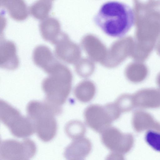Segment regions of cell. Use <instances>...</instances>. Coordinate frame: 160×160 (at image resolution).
I'll list each match as a JSON object with an SVG mask.
<instances>
[{
  "instance_id": "obj_8",
  "label": "cell",
  "mask_w": 160,
  "mask_h": 160,
  "mask_svg": "<svg viewBox=\"0 0 160 160\" xmlns=\"http://www.w3.org/2000/svg\"><path fill=\"white\" fill-rule=\"evenodd\" d=\"M92 148L90 141L85 138L73 140L65 149L64 155L69 160H83L90 153Z\"/></svg>"
},
{
  "instance_id": "obj_6",
  "label": "cell",
  "mask_w": 160,
  "mask_h": 160,
  "mask_svg": "<svg viewBox=\"0 0 160 160\" xmlns=\"http://www.w3.org/2000/svg\"><path fill=\"white\" fill-rule=\"evenodd\" d=\"M36 151L35 143L29 139L21 142L14 140H3L0 143V159H28L34 155Z\"/></svg>"
},
{
  "instance_id": "obj_3",
  "label": "cell",
  "mask_w": 160,
  "mask_h": 160,
  "mask_svg": "<svg viewBox=\"0 0 160 160\" xmlns=\"http://www.w3.org/2000/svg\"><path fill=\"white\" fill-rule=\"evenodd\" d=\"M66 70L58 63L43 80L42 88L46 95L44 101L60 106L66 102L70 92V87L66 82Z\"/></svg>"
},
{
  "instance_id": "obj_12",
  "label": "cell",
  "mask_w": 160,
  "mask_h": 160,
  "mask_svg": "<svg viewBox=\"0 0 160 160\" xmlns=\"http://www.w3.org/2000/svg\"><path fill=\"white\" fill-rule=\"evenodd\" d=\"M0 5L16 21H22L28 16L27 7L24 0H0Z\"/></svg>"
},
{
  "instance_id": "obj_7",
  "label": "cell",
  "mask_w": 160,
  "mask_h": 160,
  "mask_svg": "<svg viewBox=\"0 0 160 160\" xmlns=\"http://www.w3.org/2000/svg\"><path fill=\"white\" fill-rule=\"evenodd\" d=\"M101 133L102 143L112 152L122 155L129 149L131 142L130 136L122 133L117 128L109 126Z\"/></svg>"
},
{
  "instance_id": "obj_1",
  "label": "cell",
  "mask_w": 160,
  "mask_h": 160,
  "mask_svg": "<svg viewBox=\"0 0 160 160\" xmlns=\"http://www.w3.org/2000/svg\"><path fill=\"white\" fill-rule=\"evenodd\" d=\"M96 24L106 34L114 38L124 36L133 25L134 12L128 4L117 1L103 3L95 16Z\"/></svg>"
},
{
  "instance_id": "obj_10",
  "label": "cell",
  "mask_w": 160,
  "mask_h": 160,
  "mask_svg": "<svg viewBox=\"0 0 160 160\" xmlns=\"http://www.w3.org/2000/svg\"><path fill=\"white\" fill-rule=\"evenodd\" d=\"M33 58L35 64L47 73L58 62L50 49L43 45L36 48L33 52Z\"/></svg>"
},
{
  "instance_id": "obj_13",
  "label": "cell",
  "mask_w": 160,
  "mask_h": 160,
  "mask_svg": "<svg viewBox=\"0 0 160 160\" xmlns=\"http://www.w3.org/2000/svg\"><path fill=\"white\" fill-rule=\"evenodd\" d=\"M52 7V1L49 0H38L31 6L29 10L34 18L42 20L47 18Z\"/></svg>"
},
{
  "instance_id": "obj_17",
  "label": "cell",
  "mask_w": 160,
  "mask_h": 160,
  "mask_svg": "<svg viewBox=\"0 0 160 160\" xmlns=\"http://www.w3.org/2000/svg\"><path fill=\"white\" fill-rule=\"evenodd\" d=\"M50 0V1L52 2V1H53L54 0Z\"/></svg>"
},
{
  "instance_id": "obj_2",
  "label": "cell",
  "mask_w": 160,
  "mask_h": 160,
  "mask_svg": "<svg viewBox=\"0 0 160 160\" xmlns=\"http://www.w3.org/2000/svg\"><path fill=\"white\" fill-rule=\"evenodd\" d=\"M26 110L38 137L45 142L53 139L57 130L55 116L62 112L61 107L45 101H33L28 104Z\"/></svg>"
},
{
  "instance_id": "obj_9",
  "label": "cell",
  "mask_w": 160,
  "mask_h": 160,
  "mask_svg": "<svg viewBox=\"0 0 160 160\" xmlns=\"http://www.w3.org/2000/svg\"><path fill=\"white\" fill-rule=\"evenodd\" d=\"M0 52V67L9 70L17 68L19 60L14 44L12 42L3 40L1 42Z\"/></svg>"
},
{
  "instance_id": "obj_11",
  "label": "cell",
  "mask_w": 160,
  "mask_h": 160,
  "mask_svg": "<svg viewBox=\"0 0 160 160\" xmlns=\"http://www.w3.org/2000/svg\"><path fill=\"white\" fill-rule=\"evenodd\" d=\"M41 35L45 41L55 44L61 33L59 21L52 17L42 20L39 24Z\"/></svg>"
},
{
  "instance_id": "obj_15",
  "label": "cell",
  "mask_w": 160,
  "mask_h": 160,
  "mask_svg": "<svg viewBox=\"0 0 160 160\" xmlns=\"http://www.w3.org/2000/svg\"><path fill=\"white\" fill-rule=\"evenodd\" d=\"M145 139L147 143L153 148L160 152V133L149 131L146 135Z\"/></svg>"
},
{
  "instance_id": "obj_5",
  "label": "cell",
  "mask_w": 160,
  "mask_h": 160,
  "mask_svg": "<svg viewBox=\"0 0 160 160\" xmlns=\"http://www.w3.org/2000/svg\"><path fill=\"white\" fill-rule=\"evenodd\" d=\"M0 120L15 136L24 138L32 134L35 130L32 122L28 117L20 112L5 101L1 100Z\"/></svg>"
},
{
  "instance_id": "obj_14",
  "label": "cell",
  "mask_w": 160,
  "mask_h": 160,
  "mask_svg": "<svg viewBox=\"0 0 160 160\" xmlns=\"http://www.w3.org/2000/svg\"><path fill=\"white\" fill-rule=\"evenodd\" d=\"M65 131L68 137L73 140L83 137L86 132L84 125L78 120H72L65 127Z\"/></svg>"
},
{
  "instance_id": "obj_4",
  "label": "cell",
  "mask_w": 160,
  "mask_h": 160,
  "mask_svg": "<svg viewBox=\"0 0 160 160\" xmlns=\"http://www.w3.org/2000/svg\"><path fill=\"white\" fill-rule=\"evenodd\" d=\"M121 113L114 103H110L104 106L91 105L85 110L84 115L87 125L96 132L101 133L118 118Z\"/></svg>"
},
{
  "instance_id": "obj_16",
  "label": "cell",
  "mask_w": 160,
  "mask_h": 160,
  "mask_svg": "<svg viewBox=\"0 0 160 160\" xmlns=\"http://www.w3.org/2000/svg\"><path fill=\"white\" fill-rule=\"evenodd\" d=\"M156 82L157 84L160 86V72L158 75L157 79H156Z\"/></svg>"
}]
</instances>
